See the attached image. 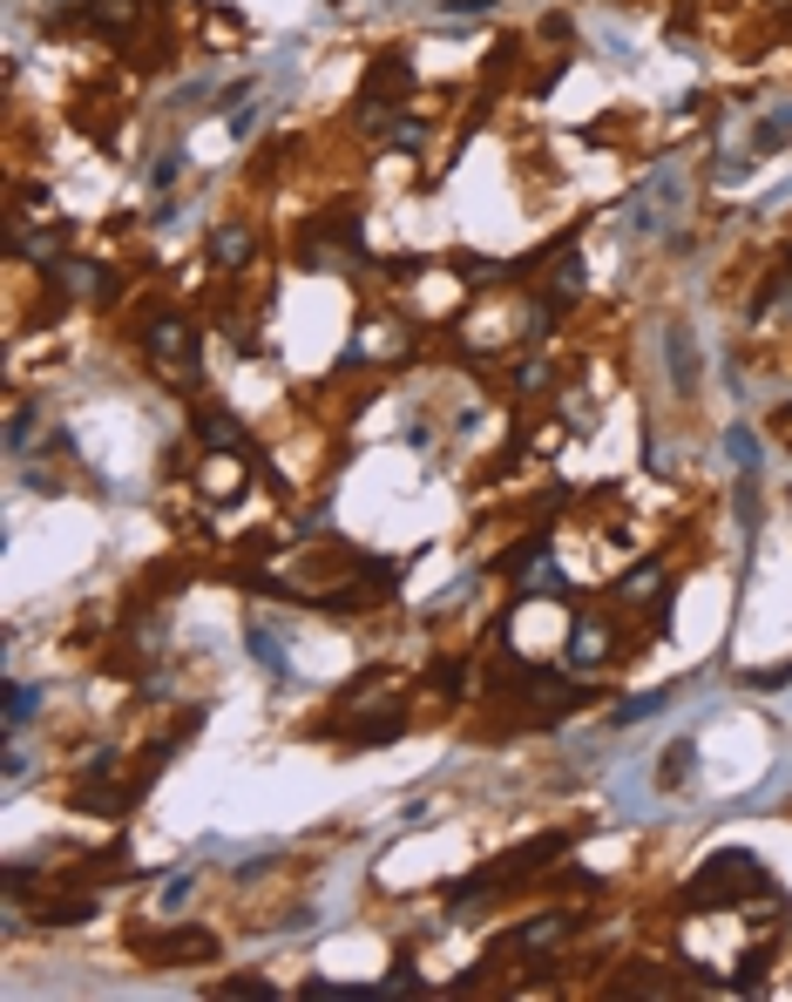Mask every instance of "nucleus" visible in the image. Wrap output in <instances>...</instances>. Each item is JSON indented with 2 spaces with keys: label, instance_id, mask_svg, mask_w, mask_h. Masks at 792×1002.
Wrapping results in <instances>:
<instances>
[{
  "label": "nucleus",
  "instance_id": "obj_1",
  "mask_svg": "<svg viewBox=\"0 0 792 1002\" xmlns=\"http://www.w3.org/2000/svg\"><path fill=\"white\" fill-rule=\"evenodd\" d=\"M772 880H766V860L759 854H745V847H725V854H711L698 867V880L684 888V908H732L745 894H766Z\"/></svg>",
  "mask_w": 792,
  "mask_h": 1002
},
{
  "label": "nucleus",
  "instance_id": "obj_2",
  "mask_svg": "<svg viewBox=\"0 0 792 1002\" xmlns=\"http://www.w3.org/2000/svg\"><path fill=\"white\" fill-rule=\"evenodd\" d=\"M684 211H691V183H684V164H678V156H664V164L644 177V190L630 196V230L657 237L670 217H684Z\"/></svg>",
  "mask_w": 792,
  "mask_h": 1002
},
{
  "label": "nucleus",
  "instance_id": "obj_3",
  "mask_svg": "<svg viewBox=\"0 0 792 1002\" xmlns=\"http://www.w3.org/2000/svg\"><path fill=\"white\" fill-rule=\"evenodd\" d=\"M407 95H414V61L400 48H380L373 68H366V130H386Z\"/></svg>",
  "mask_w": 792,
  "mask_h": 1002
},
{
  "label": "nucleus",
  "instance_id": "obj_4",
  "mask_svg": "<svg viewBox=\"0 0 792 1002\" xmlns=\"http://www.w3.org/2000/svg\"><path fill=\"white\" fill-rule=\"evenodd\" d=\"M143 352L163 359V367H190V359H196V326L183 312H149L143 318Z\"/></svg>",
  "mask_w": 792,
  "mask_h": 1002
},
{
  "label": "nucleus",
  "instance_id": "obj_5",
  "mask_svg": "<svg viewBox=\"0 0 792 1002\" xmlns=\"http://www.w3.org/2000/svg\"><path fill=\"white\" fill-rule=\"evenodd\" d=\"M143 955L156 961V969H177V961H211V955H217V935H211V928H170V935L143 942Z\"/></svg>",
  "mask_w": 792,
  "mask_h": 1002
},
{
  "label": "nucleus",
  "instance_id": "obj_6",
  "mask_svg": "<svg viewBox=\"0 0 792 1002\" xmlns=\"http://www.w3.org/2000/svg\"><path fill=\"white\" fill-rule=\"evenodd\" d=\"M664 359H670V386L691 399L698 393V346H691V326H678V318L664 326Z\"/></svg>",
  "mask_w": 792,
  "mask_h": 1002
},
{
  "label": "nucleus",
  "instance_id": "obj_7",
  "mask_svg": "<svg viewBox=\"0 0 792 1002\" xmlns=\"http://www.w3.org/2000/svg\"><path fill=\"white\" fill-rule=\"evenodd\" d=\"M251 258H258V230H251V224H217V230H211V264L245 271Z\"/></svg>",
  "mask_w": 792,
  "mask_h": 1002
},
{
  "label": "nucleus",
  "instance_id": "obj_8",
  "mask_svg": "<svg viewBox=\"0 0 792 1002\" xmlns=\"http://www.w3.org/2000/svg\"><path fill=\"white\" fill-rule=\"evenodd\" d=\"M616 651H610V623L603 617H589V623H576L569 630V664L576 671H597V664H610Z\"/></svg>",
  "mask_w": 792,
  "mask_h": 1002
},
{
  "label": "nucleus",
  "instance_id": "obj_9",
  "mask_svg": "<svg viewBox=\"0 0 792 1002\" xmlns=\"http://www.w3.org/2000/svg\"><path fill=\"white\" fill-rule=\"evenodd\" d=\"M196 440H204V448H224V454H245V427H237L230 414H217V407H196Z\"/></svg>",
  "mask_w": 792,
  "mask_h": 1002
},
{
  "label": "nucleus",
  "instance_id": "obj_10",
  "mask_svg": "<svg viewBox=\"0 0 792 1002\" xmlns=\"http://www.w3.org/2000/svg\"><path fill=\"white\" fill-rule=\"evenodd\" d=\"M196 481H204V495H211V502H230V495H237V481H245V461L224 454V448H211V461H204V474H196Z\"/></svg>",
  "mask_w": 792,
  "mask_h": 1002
},
{
  "label": "nucleus",
  "instance_id": "obj_11",
  "mask_svg": "<svg viewBox=\"0 0 792 1002\" xmlns=\"http://www.w3.org/2000/svg\"><path fill=\"white\" fill-rule=\"evenodd\" d=\"M569 928H576L569 914H542V921H529L522 935H508V948H548V942H563Z\"/></svg>",
  "mask_w": 792,
  "mask_h": 1002
},
{
  "label": "nucleus",
  "instance_id": "obj_12",
  "mask_svg": "<svg viewBox=\"0 0 792 1002\" xmlns=\"http://www.w3.org/2000/svg\"><path fill=\"white\" fill-rule=\"evenodd\" d=\"M143 21V0H95V27L102 34H129Z\"/></svg>",
  "mask_w": 792,
  "mask_h": 1002
},
{
  "label": "nucleus",
  "instance_id": "obj_13",
  "mask_svg": "<svg viewBox=\"0 0 792 1002\" xmlns=\"http://www.w3.org/2000/svg\"><path fill=\"white\" fill-rule=\"evenodd\" d=\"M725 454H732L738 474H759V434H751V427H725Z\"/></svg>",
  "mask_w": 792,
  "mask_h": 1002
},
{
  "label": "nucleus",
  "instance_id": "obj_14",
  "mask_svg": "<svg viewBox=\"0 0 792 1002\" xmlns=\"http://www.w3.org/2000/svg\"><path fill=\"white\" fill-rule=\"evenodd\" d=\"M670 705V691H637V698H623L616 711H610V725H637V718H657Z\"/></svg>",
  "mask_w": 792,
  "mask_h": 1002
},
{
  "label": "nucleus",
  "instance_id": "obj_15",
  "mask_svg": "<svg viewBox=\"0 0 792 1002\" xmlns=\"http://www.w3.org/2000/svg\"><path fill=\"white\" fill-rule=\"evenodd\" d=\"M245 637H251V657H258V664H264L271 677H285V651H279V637H271V630H264L258 617H251V630H245Z\"/></svg>",
  "mask_w": 792,
  "mask_h": 1002
},
{
  "label": "nucleus",
  "instance_id": "obj_16",
  "mask_svg": "<svg viewBox=\"0 0 792 1002\" xmlns=\"http://www.w3.org/2000/svg\"><path fill=\"white\" fill-rule=\"evenodd\" d=\"M420 989V969H414V948H400L393 955V976L380 982V995H414Z\"/></svg>",
  "mask_w": 792,
  "mask_h": 1002
},
{
  "label": "nucleus",
  "instance_id": "obj_17",
  "mask_svg": "<svg viewBox=\"0 0 792 1002\" xmlns=\"http://www.w3.org/2000/svg\"><path fill=\"white\" fill-rule=\"evenodd\" d=\"M34 705H42V691H34V685H8V711H0V718H8V732H21V725H27Z\"/></svg>",
  "mask_w": 792,
  "mask_h": 1002
},
{
  "label": "nucleus",
  "instance_id": "obj_18",
  "mask_svg": "<svg viewBox=\"0 0 792 1002\" xmlns=\"http://www.w3.org/2000/svg\"><path fill=\"white\" fill-rule=\"evenodd\" d=\"M211 989H217V995H237V1002H271V995H279L264 976H230V982H211Z\"/></svg>",
  "mask_w": 792,
  "mask_h": 1002
},
{
  "label": "nucleus",
  "instance_id": "obj_19",
  "mask_svg": "<svg viewBox=\"0 0 792 1002\" xmlns=\"http://www.w3.org/2000/svg\"><path fill=\"white\" fill-rule=\"evenodd\" d=\"M95 914V894H82V901H55V908H42V921L48 928H75V921H89Z\"/></svg>",
  "mask_w": 792,
  "mask_h": 1002
},
{
  "label": "nucleus",
  "instance_id": "obj_20",
  "mask_svg": "<svg viewBox=\"0 0 792 1002\" xmlns=\"http://www.w3.org/2000/svg\"><path fill=\"white\" fill-rule=\"evenodd\" d=\"M664 589V563H644L637 576H623V596H630V604H644V596H657Z\"/></svg>",
  "mask_w": 792,
  "mask_h": 1002
},
{
  "label": "nucleus",
  "instance_id": "obj_21",
  "mask_svg": "<svg viewBox=\"0 0 792 1002\" xmlns=\"http://www.w3.org/2000/svg\"><path fill=\"white\" fill-rule=\"evenodd\" d=\"M454 264H461V278H467V285H495V278H501V264H495V258H474V251H461Z\"/></svg>",
  "mask_w": 792,
  "mask_h": 1002
},
{
  "label": "nucleus",
  "instance_id": "obj_22",
  "mask_svg": "<svg viewBox=\"0 0 792 1002\" xmlns=\"http://www.w3.org/2000/svg\"><path fill=\"white\" fill-rule=\"evenodd\" d=\"M514 386H522V393H548V386H556V373H548L542 359H522V367H514Z\"/></svg>",
  "mask_w": 792,
  "mask_h": 1002
},
{
  "label": "nucleus",
  "instance_id": "obj_23",
  "mask_svg": "<svg viewBox=\"0 0 792 1002\" xmlns=\"http://www.w3.org/2000/svg\"><path fill=\"white\" fill-rule=\"evenodd\" d=\"M738 522H759V474H738Z\"/></svg>",
  "mask_w": 792,
  "mask_h": 1002
},
{
  "label": "nucleus",
  "instance_id": "obj_24",
  "mask_svg": "<svg viewBox=\"0 0 792 1002\" xmlns=\"http://www.w3.org/2000/svg\"><path fill=\"white\" fill-rule=\"evenodd\" d=\"M21 448H27V399L8 407V454H21Z\"/></svg>",
  "mask_w": 792,
  "mask_h": 1002
},
{
  "label": "nucleus",
  "instance_id": "obj_25",
  "mask_svg": "<svg viewBox=\"0 0 792 1002\" xmlns=\"http://www.w3.org/2000/svg\"><path fill=\"white\" fill-rule=\"evenodd\" d=\"M684 773H691V745H670L664 752V786H684Z\"/></svg>",
  "mask_w": 792,
  "mask_h": 1002
},
{
  "label": "nucleus",
  "instance_id": "obj_26",
  "mask_svg": "<svg viewBox=\"0 0 792 1002\" xmlns=\"http://www.w3.org/2000/svg\"><path fill=\"white\" fill-rule=\"evenodd\" d=\"M177 170H183V156H177V149H170V156H156V164H149V183H156V190H170V183H177Z\"/></svg>",
  "mask_w": 792,
  "mask_h": 1002
},
{
  "label": "nucleus",
  "instance_id": "obj_27",
  "mask_svg": "<svg viewBox=\"0 0 792 1002\" xmlns=\"http://www.w3.org/2000/svg\"><path fill=\"white\" fill-rule=\"evenodd\" d=\"M393 143H400V149H420V143H427V123H414V115H407V123H393Z\"/></svg>",
  "mask_w": 792,
  "mask_h": 1002
},
{
  "label": "nucleus",
  "instance_id": "obj_28",
  "mask_svg": "<svg viewBox=\"0 0 792 1002\" xmlns=\"http://www.w3.org/2000/svg\"><path fill=\"white\" fill-rule=\"evenodd\" d=\"M448 14H495V0H441Z\"/></svg>",
  "mask_w": 792,
  "mask_h": 1002
},
{
  "label": "nucleus",
  "instance_id": "obj_29",
  "mask_svg": "<svg viewBox=\"0 0 792 1002\" xmlns=\"http://www.w3.org/2000/svg\"><path fill=\"white\" fill-rule=\"evenodd\" d=\"M190 888H196V880H190V874H177V880H170V888H163V908H177V901H190Z\"/></svg>",
  "mask_w": 792,
  "mask_h": 1002
},
{
  "label": "nucleus",
  "instance_id": "obj_30",
  "mask_svg": "<svg viewBox=\"0 0 792 1002\" xmlns=\"http://www.w3.org/2000/svg\"><path fill=\"white\" fill-rule=\"evenodd\" d=\"M258 130V109H230V136H251Z\"/></svg>",
  "mask_w": 792,
  "mask_h": 1002
},
{
  "label": "nucleus",
  "instance_id": "obj_31",
  "mask_svg": "<svg viewBox=\"0 0 792 1002\" xmlns=\"http://www.w3.org/2000/svg\"><path fill=\"white\" fill-rule=\"evenodd\" d=\"M779 123H785V130H792V109H779Z\"/></svg>",
  "mask_w": 792,
  "mask_h": 1002
}]
</instances>
